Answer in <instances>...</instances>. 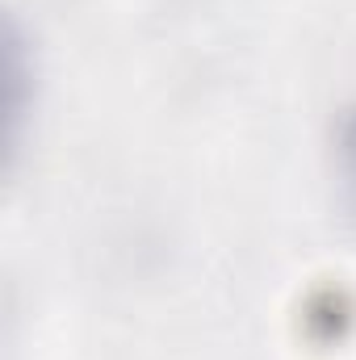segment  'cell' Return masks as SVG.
Masks as SVG:
<instances>
[{"label": "cell", "instance_id": "obj_1", "mask_svg": "<svg viewBox=\"0 0 356 360\" xmlns=\"http://www.w3.org/2000/svg\"><path fill=\"white\" fill-rule=\"evenodd\" d=\"M340 180H344V201L356 214V117H348L340 134Z\"/></svg>", "mask_w": 356, "mask_h": 360}]
</instances>
